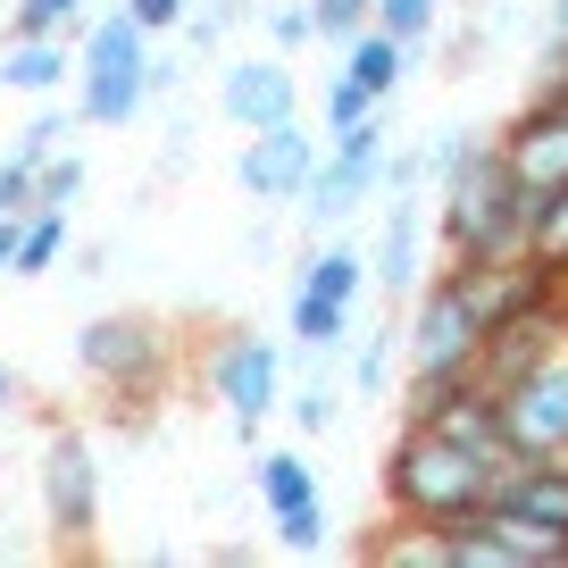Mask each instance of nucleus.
<instances>
[{"label": "nucleus", "instance_id": "f257e3e1", "mask_svg": "<svg viewBox=\"0 0 568 568\" xmlns=\"http://www.w3.org/2000/svg\"><path fill=\"white\" fill-rule=\"evenodd\" d=\"M494 468H501L494 452L460 444V435H444V426H426V418H402V435L385 452V510L426 518V527H460V518L485 510Z\"/></svg>", "mask_w": 568, "mask_h": 568}, {"label": "nucleus", "instance_id": "f03ea898", "mask_svg": "<svg viewBox=\"0 0 568 568\" xmlns=\"http://www.w3.org/2000/svg\"><path fill=\"white\" fill-rule=\"evenodd\" d=\"M527 210L535 193L501 168L494 142H477L468 168L435 193V234H444L452 260H527Z\"/></svg>", "mask_w": 568, "mask_h": 568}, {"label": "nucleus", "instance_id": "7ed1b4c3", "mask_svg": "<svg viewBox=\"0 0 568 568\" xmlns=\"http://www.w3.org/2000/svg\"><path fill=\"white\" fill-rule=\"evenodd\" d=\"M142 59H151V34H142L134 9H109L101 26H92L84 59H75V84H84V101H75V118L84 125H134L142 118Z\"/></svg>", "mask_w": 568, "mask_h": 568}, {"label": "nucleus", "instance_id": "20e7f679", "mask_svg": "<svg viewBox=\"0 0 568 568\" xmlns=\"http://www.w3.org/2000/svg\"><path fill=\"white\" fill-rule=\"evenodd\" d=\"M477 352H485V326L477 310H468L460 276H426L418 293H409V318H402V359L409 376H477Z\"/></svg>", "mask_w": 568, "mask_h": 568}, {"label": "nucleus", "instance_id": "39448f33", "mask_svg": "<svg viewBox=\"0 0 568 568\" xmlns=\"http://www.w3.org/2000/svg\"><path fill=\"white\" fill-rule=\"evenodd\" d=\"M385 109H368L359 125H343L335 151L318 160V176L302 184V226H343L368 210V193H385Z\"/></svg>", "mask_w": 568, "mask_h": 568}, {"label": "nucleus", "instance_id": "423d86ee", "mask_svg": "<svg viewBox=\"0 0 568 568\" xmlns=\"http://www.w3.org/2000/svg\"><path fill=\"white\" fill-rule=\"evenodd\" d=\"M494 402H501V452L510 460H568V343L544 352L527 376H510Z\"/></svg>", "mask_w": 568, "mask_h": 568}, {"label": "nucleus", "instance_id": "0eeeda50", "mask_svg": "<svg viewBox=\"0 0 568 568\" xmlns=\"http://www.w3.org/2000/svg\"><path fill=\"white\" fill-rule=\"evenodd\" d=\"M368 251L359 243H326L302 260V276H293V335L310 343V352H326V343H343V326H352L359 293H368Z\"/></svg>", "mask_w": 568, "mask_h": 568}, {"label": "nucleus", "instance_id": "6e6552de", "mask_svg": "<svg viewBox=\"0 0 568 568\" xmlns=\"http://www.w3.org/2000/svg\"><path fill=\"white\" fill-rule=\"evenodd\" d=\"M318 134H310L302 118L284 125H260V134H243V151H234V184H243V201H260V210H284V201H302V184L318 176Z\"/></svg>", "mask_w": 568, "mask_h": 568}, {"label": "nucleus", "instance_id": "1a4fd4ad", "mask_svg": "<svg viewBox=\"0 0 568 568\" xmlns=\"http://www.w3.org/2000/svg\"><path fill=\"white\" fill-rule=\"evenodd\" d=\"M34 477H42V510H51L59 544H84V535L101 527V460H92V444L75 426H59L51 444H42Z\"/></svg>", "mask_w": 568, "mask_h": 568}, {"label": "nucleus", "instance_id": "9d476101", "mask_svg": "<svg viewBox=\"0 0 568 568\" xmlns=\"http://www.w3.org/2000/svg\"><path fill=\"white\" fill-rule=\"evenodd\" d=\"M494 151L527 193H560L568 184V92H535V101L501 125Z\"/></svg>", "mask_w": 568, "mask_h": 568}, {"label": "nucleus", "instance_id": "9b49d317", "mask_svg": "<svg viewBox=\"0 0 568 568\" xmlns=\"http://www.w3.org/2000/svg\"><path fill=\"white\" fill-rule=\"evenodd\" d=\"M75 359H84L101 385H118L125 402H142V393L160 385V368H168L160 326H151V318H92L84 335H75Z\"/></svg>", "mask_w": 568, "mask_h": 568}, {"label": "nucleus", "instance_id": "f8f14e48", "mask_svg": "<svg viewBox=\"0 0 568 568\" xmlns=\"http://www.w3.org/2000/svg\"><path fill=\"white\" fill-rule=\"evenodd\" d=\"M276 385H284V359H276V343H267V335H226V343H217L210 393L226 402L234 435H260V418L276 409Z\"/></svg>", "mask_w": 568, "mask_h": 568}, {"label": "nucleus", "instance_id": "ddd939ff", "mask_svg": "<svg viewBox=\"0 0 568 568\" xmlns=\"http://www.w3.org/2000/svg\"><path fill=\"white\" fill-rule=\"evenodd\" d=\"M217 118L243 125V134L302 118V75L284 68V59H226V75H217Z\"/></svg>", "mask_w": 568, "mask_h": 568}, {"label": "nucleus", "instance_id": "4468645a", "mask_svg": "<svg viewBox=\"0 0 568 568\" xmlns=\"http://www.w3.org/2000/svg\"><path fill=\"white\" fill-rule=\"evenodd\" d=\"M368 276L376 293H418L426 284V210H418V184H385V234L368 251Z\"/></svg>", "mask_w": 568, "mask_h": 568}, {"label": "nucleus", "instance_id": "2eb2a0df", "mask_svg": "<svg viewBox=\"0 0 568 568\" xmlns=\"http://www.w3.org/2000/svg\"><path fill=\"white\" fill-rule=\"evenodd\" d=\"M485 510L568 535V460H501V468H494V494H485Z\"/></svg>", "mask_w": 568, "mask_h": 568}, {"label": "nucleus", "instance_id": "dca6fc26", "mask_svg": "<svg viewBox=\"0 0 568 568\" xmlns=\"http://www.w3.org/2000/svg\"><path fill=\"white\" fill-rule=\"evenodd\" d=\"M402 68H409V42H393L385 26H359L352 42H343V75L352 84H368V101H393V84H402Z\"/></svg>", "mask_w": 568, "mask_h": 568}, {"label": "nucleus", "instance_id": "f3484780", "mask_svg": "<svg viewBox=\"0 0 568 568\" xmlns=\"http://www.w3.org/2000/svg\"><path fill=\"white\" fill-rule=\"evenodd\" d=\"M68 75H75V59H68V42H59V34L9 42V59H0V84H9V92H59Z\"/></svg>", "mask_w": 568, "mask_h": 568}, {"label": "nucleus", "instance_id": "a211bd4d", "mask_svg": "<svg viewBox=\"0 0 568 568\" xmlns=\"http://www.w3.org/2000/svg\"><path fill=\"white\" fill-rule=\"evenodd\" d=\"M368 560L385 568H444V527H426V518H385V535H368Z\"/></svg>", "mask_w": 568, "mask_h": 568}, {"label": "nucleus", "instance_id": "6ab92c4d", "mask_svg": "<svg viewBox=\"0 0 568 568\" xmlns=\"http://www.w3.org/2000/svg\"><path fill=\"white\" fill-rule=\"evenodd\" d=\"M527 260L544 267V276H560V267H568V184H560V193H535V210H527Z\"/></svg>", "mask_w": 568, "mask_h": 568}, {"label": "nucleus", "instance_id": "aec40b11", "mask_svg": "<svg viewBox=\"0 0 568 568\" xmlns=\"http://www.w3.org/2000/svg\"><path fill=\"white\" fill-rule=\"evenodd\" d=\"M59 251H68V210H34L18 226V260H9V276H51Z\"/></svg>", "mask_w": 568, "mask_h": 568}, {"label": "nucleus", "instance_id": "412c9836", "mask_svg": "<svg viewBox=\"0 0 568 568\" xmlns=\"http://www.w3.org/2000/svg\"><path fill=\"white\" fill-rule=\"evenodd\" d=\"M310 494H318V477H310L302 452H260V501H267V518L293 510V501H310Z\"/></svg>", "mask_w": 568, "mask_h": 568}, {"label": "nucleus", "instance_id": "4be33fe9", "mask_svg": "<svg viewBox=\"0 0 568 568\" xmlns=\"http://www.w3.org/2000/svg\"><path fill=\"white\" fill-rule=\"evenodd\" d=\"M84 18V0H9V42H34V34H59V26Z\"/></svg>", "mask_w": 568, "mask_h": 568}, {"label": "nucleus", "instance_id": "5701e85b", "mask_svg": "<svg viewBox=\"0 0 568 568\" xmlns=\"http://www.w3.org/2000/svg\"><path fill=\"white\" fill-rule=\"evenodd\" d=\"M368 18H376V26H385V34H393V42H409V51H418V42H426V34H435V18H444V0H376Z\"/></svg>", "mask_w": 568, "mask_h": 568}, {"label": "nucleus", "instance_id": "b1692460", "mask_svg": "<svg viewBox=\"0 0 568 568\" xmlns=\"http://www.w3.org/2000/svg\"><path fill=\"white\" fill-rule=\"evenodd\" d=\"M393 352H402V326H376V335H368V352L352 359V393H359V402H385Z\"/></svg>", "mask_w": 568, "mask_h": 568}, {"label": "nucleus", "instance_id": "393cba45", "mask_svg": "<svg viewBox=\"0 0 568 568\" xmlns=\"http://www.w3.org/2000/svg\"><path fill=\"white\" fill-rule=\"evenodd\" d=\"M75 193H84V160H75V151H51V160L34 168V210H68Z\"/></svg>", "mask_w": 568, "mask_h": 568}, {"label": "nucleus", "instance_id": "a878e982", "mask_svg": "<svg viewBox=\"0 0 568 568\" xmlns=\"http://www.w3.org/2000/svg\"><path fill=\"white\" fill-rule=\"evenodd\" d=\"M276 544L284 551H318L326 544V501L310 494V501H293V510H276Z\"/></svg>", "mask_w": 568, "mask_h": 568}, {"label": "nucleus", "instance_id": "bb28decb", "mask_svg": "<svg viewBox=\"0 0 568 568\" xmlns=\"http://www.w3.org/2000/svg\"><path fill=\"white\" fill-rule=\"evenodd\" d=\"M267 42H276V51H302V42H318V9H310V0H284V9H267Z\"/></svg>", "mask_w": 568, "mask_h": 568}, {"label": "nucleus", "instance_id": "cd10ccee", "mask_svg": "<svg viewBox=\"0 0 568 568\" xmlns=\"http://www.w3.org/2000/svg\"><path fill=\"white\" fill-rule=\"evenodd\" d=\"M0 217H34V160L26 151L0 160Z\"/></svg>", "mask_w": 568, "mask_h": 568}, {"label": "nucleus", "instance_id": "c85d7f7f", "mask_svg": "<svg viewBox=\"0 0 568 568\" xmlns=\"http://www.w3.org/2000/svg\"><path fill=\"white\" fill-rule=\"evenodd\" d=\"M75 125H84V118H68V109H42V118L34 125H26V142H18V151H26V160H51V151H68V134H75Z\"/></svg>", "mask_w": 568, "mask_h": 568}, {"label": "nucleus", "instance_id": "c756f323", "mask_svg": "<svg viewBox=\"0 0 568 568\" xmlns=\"http://www.w3.org/2000/svg\"><path fill=\"white\" fill-rule=\"evenodd\" d=\"M468 151H477V142H468V134H435V142H426V151H418V160H426V184L444 193V184H452V176H460V168H468Z\"/></svg>", "mask_w": 568, "mask_h": 568}, {"label": "nucleus", "instance_id": "7c9ffc66", "mask_svg": "<svg viewBox=\"0 0 568 568\" xmlns=\"http://www.w3.org/2000/svg\"><path fill=\"white\" fill-rule=\"evenodd\" d=\"M368 109H385V101H368V84H352V75L326 84V125H335V134H343V125H359Z\"/></svg>", "mask_w": 568, "mask_h": 568}, {"label": "nucleus", "instance_id": "2f4dec72", "mask_svg": "<svg viewBox=\"0 0 568 568\" xmlns=\"http://www.w3.org/2000/svg\"><path fill=\"white\" fill-rule=\"evenodd\" d=\"M310 9H318V34H326V42H352L359 26H368L376 0H310Z\"/></svg>", "mask_w": 568, "mask_h": 568}, {"label": "nucleus", "instance_id": "473e14b6", "mask_svg": "<svg viewBox=\"0 0 568 568\" xmlns=\"http://www.w3.org/2000/svg\"><path fill=\"white\" fill-rule=\"evenodd\" d=\"M293 426H302V435H326V426H335V393L302 385V393H293Z\"/></svg>", "mask_w": 568, "mask_h": 568}, {"label": "nucleus", "instance_id": "72a5a7b5", "mask_svg": "<svg viewBox=\"0 0 568 568\" xmlns=\"http://www.w3.org/2000/svg\"><path fill=\"white\" fill-rule=\"evenodd\" d=\"M125 9L142 18V34H176V26L193 18V0H125Z\"/></svg>", "mask_w": 568, "mask_h": 568}, {"label": "nucleus", "instance_id": "f704fd0d", "mask_svg": "<svg viewBox=\"0 0 568 568\" xmlns=\"http://www.w3.org/2000/svg\"><path fill=\"white\" fill-rule=\"evenodd\" d=\"M184 84V59L176 51H151V59H142V92H151V101H160V92H176Z\"/></svg>", "mask_w": 568, "mask_h": 568}, {"label": "nucleus", "instance_id": "c9c22d12", "mask_svg": "<svg viewBox=\"0 0 568 568\" xmlns=\"http://www.w3.org/2000/svg\"><path fill=\"white\" fill-rule=\"evenodd\" d=\"M18 226L26 217H0V276H9V260H18Z\"/></svg>", "mask_w": 568, "mask_h": 568}, {"label": "nucleus", "instance_id": "e433bc0d", "mask_svg": "<svg viewBox=\"0 0 568 568\" xmlns=\"http://www.w3.org/2000/svg\"><path fill=\"white\" fill-rule=\"evenodd\" d=\"M9 402H18V376H9V368H0V409H9Z\"/></svg>", "mask_w": 568, "mask_h": 568}]
</instances>
